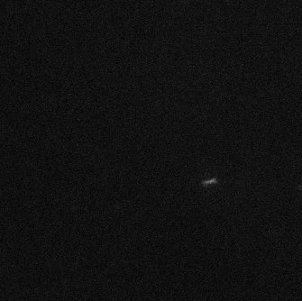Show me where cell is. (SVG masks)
<instances>
[{
  "instance_id": "cell-1",
  "label": "cell",
  "mask_w": 302,
  "mask_h": 301,
  "mask_svg": "<svg viewBox=\"0 0 302 301\" xmlns=\"http://www.w3.org/2000/svg\"><path fill=\"white\" fill-rule=\"evenodd\" d=\"M217 182H218V180H217V179H212V180H206V181H203V182H202V185H204V186H207V185H210V184H217Z\"/></svg>"
}]
</instances>
